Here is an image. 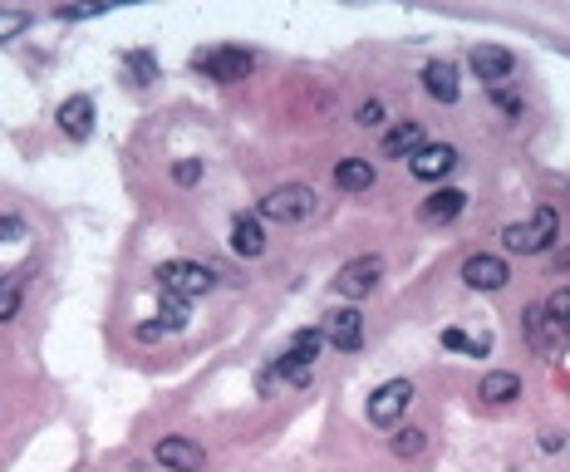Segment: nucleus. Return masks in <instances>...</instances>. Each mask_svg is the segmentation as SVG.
<instances>
[{"label": "nucleus", "mask_w": 570, "mask_h": 472, "mask_svg": "<svg viewBox=\"0 0 570 472\" xmlns=\"http://www.w3.org/2000/svg\"><path fill=\"white\" fill-rule=\"evenodd\" d=\"M423 448H428V433H423V428H403V433H394V453H399V458H418Z\"/></svg>", "instance_id": "nucleus-22"}, {"label": "nucleus", "mask_w": 570, "mask_h": 472, "mask_svg": "<svg viewBox=\"0 0 570 472\" xmlns=\"http://www.w3.org/2000/svg\"><path fill=\"white\" fill-rule=\"evenodd\" d=\"M477 394H482L487 404H512L516 394H521V379H516L512 369H497V374H482V384H477Z\"/></svg>", "instance_id": "nucleus-19"}, {"label": "nucleus", "mask_w": 570, "mask_h": 472, "mask_svg": "<svg viewBox=\"0 0 570 472\" xmlns=\"http://www.w3.org/2000/svg\"><path fill=\"white\" fill-rule=\"evenodd\" d=\"M315 187H305V182H285L276 192H266L261 197V217H271V222H305L310 212H315Z\"/></svg>", "instance_id": "nucleus-2"}, {"label": "nucleus", "mask_w": 570, "mask_h": 472, "mask_svg": "<svg viewBox=\"0 0 570 472\" xmlns=\"http://www.w3.org/2000/svg\"><path fill=\"white\" fill-rule=\"evenodd\" d=\"M123 64L138 74L133 84H153V79H158V64H153V55H123Z\"/></svg>", "instance_id": "nucleus-27"}, {"label": "nucleus", "mask_w": 570, "mask_h": 472, "mask_svg": "<svg viewBox=\"0 0 570 472\" xmlns=\"http://www.w3.org/2000/svg\"><path fill=\"white\" fill-rule=\"evenodd\" d=\"M457 168V148L453 143H423L413 158H408V173L418 182H443Z\"/></svg>", "instance_id": "nucleus-10"}, {"label": "nucleus", "mask_w": 570, "mask_h": 472, "mask_svg": "<svg viewBox=\"0 0 570 472\" xmlns=\"http://www.w3.org/2000/svg\"><path fill=\"white\" fill-rule=\"evenodd\" d=\"M89 15H104V5H64L59 20H89Z\"/></svg>", "instance_id": "nucleus-30"}, {"label": "nucleus", "mask_w": 570, "mask_h": 472, "mask_svg": "<svg viewBox=\"0 0 570 472\" xmlns=\"http://www.w3.org/2000/svg\"><path fill=\"white\" fill-rule=\"evenodd\" d=\"M443 350H457V354H467V350H472V340H467V335H462V330H453V325H448V330H443Z\"/></svg>", "instance_id": "nucleus-31"}, {"label": "nucleus", "mask_w": 570, "mask_h": 472, "mask_svg": "<svg viewBox=\"0 0 570 472\" xmlns=\"http://www.w3.org/2000/svg\"><path fill=\"white\" fill-rule=\"evenodd\" d=\"M30 25V10H0V40H15Z\"/></svg>", "instance_id": "nucleus-26"}, {"label": "nucleus", "mask_w": 570, "mask_h": 472, "mask_svg": "<svg viewBox=\"0 0 570 472\" xmlns=\"http://www.w3.org/2000/svg\"><path fill=\"white\" fill-rule=\"evenodd\" d=\"M492 99H497V109H507V114H521V99L507 94V89H492Z\"/></svg>", "instance_id": "nucleus-32"}, {"label": "nucleus", "mask_w": 570, "mask_h": 472, "mask_svg": "<svg viewBox=\"0 0 570 472\" xmlns=\"http://www.w3.org/2000/svg\"><path fill=\"white\" fill-rule=\"evenodd\" d=\"M325 345H335V350L354 354L364 345V315L354 310V305H340V310H325Z\"/></svg>", "instance_id": "nucleus-7"}, {"label": "nucleus", "mask_w": 570, "mask_h": 472, "mask_svg": "<svg viewBox=\"0 0 570 472\" xmlns=\"http://www.w3.org/2000/svg\"><path fill=\"white\" fill-rule=\"evenodd\" d=\"M556 236H561V212H556V207H536L526 222H512V227L502 232V246L516 251V256H536V251L556 246Z\"/></svg>", "instance_id": "nucleus-1"}, {"label": "nucleus", "mask_w": 570, "mask_h": 472, "mask_svg": "<svg viewBox=\"0 0 570 472\" xmlns=\"http://www.w3.org/2000/svg\"><path fill=\"white\" fill-rule=\"evenodd\" d=\"M197 177H202V158H182V163L172 168V182H177V187H192Z\"/></svg>", "instance_id": "nucleus-29"}, {"label": "nucleus", "mask_w": 570, "mask_h": 472, "mask_svg": "<svg viewBox=\"0 0 570 472\" xmlns=\"http://www.w3.org/2000/svg\"><path fill=\"white\" fill-rule=\"evenodd\" d=\"M335 187H340V192H369V187H374V163H364V158H340V163H335Z\"/></svg>", "instance_id": "nucleus-18"}, {"label": "nucleus", "mask_w": 570, "mask_h": 472, "mask_svg": "<svg viewBox=\"0 0 570 472\" xmlns=\"http://www.w3.org/2000/svg\"><path fill=\"white\" fill-rule=\"evenodd\" d=\"M15 315H20V286L0 276V325H5V320H15Z\"/></svg>", "instance_id": "nucleus-25"}, {"label": "nucleus", "mask_w": 570, "mask_h": 472, "mask_svg": "<svg viewBox=\"0 0 570 472\" xmlns=\"http://www.w3.org/2000/svg\"><path fill=\"white\" fill-rule=\"evenodd\" d=\"M271 379H285V384H310V364H300V359L281 354V359H276V374H271Z\"/></svg>", "instance_id": "nucleus-23"}, {"label": "nucleus", "mask_w": 570, "mask_h": 472, "mask_svg": "<svg viewBox=\"0 0 570 472\" xmlns=\"http://www.w3.org/2000/svg\"><path fill=\"white\" fill-rule=\"evenodd\" d=\"M462 281H467L472 291H502V286L512 281V271H507V261H502V256L477 251V256H467V261H462Z\"/></svg>", "instance_id": "nucleus-9"}, {"label": "nucleus", "mask_w": 570, "mask_h": 472, "mask_svg": "<svg viewBox=\"0 0 570 472\" xmlns=\"http://www.w3.org/2000/svg\"><path fill=\"white\" fill-rule=\"evenodd\" d=\"M325 350V330H320V325H315V330H295V335H290V359H300V364H310V359H315V354Z\"/></svg>", "instance_id": "nucleus-20"}, {"label": "nucleus", "mask_w": 570, "mask_h": 472, "mask_svg": "<svg viewBox=\"0 0 570 472\" xmlns=\"http://www.w3.org/2000/svg\"><path fill=\"white\" fill-rule=\"evenodd\" d=\"M158 281L177 300H197V295H207L217 286V276L207 266H197V261H168V266H158Z\"/></svg>", "instance_id": "nucleus-3"}, {"label": "nucleus", "mask_w": 570, "mask_h": 472, "mask_svg": "<svg viewBox=\"0 0 570 472\" xmlns=\"http://www.w3.org/2000/svg\"><path fill=\"white\" fill-rule=\"evenodd\" d=\"M472 359H482V354H492V335H482V340H472Z\"/></svg>", "instance_id": "nucleus-34"}, {"label": "nucleus", "mask_w": 570, "mask_h": 472, "mask_svg": "<svg viewBox=\"0 0 570 472\" xmlns=\"http://www.w3.org/2000/svg\"><path fill=\"white\" fill-rule=\"evenodd\" d=\"M231 251H236V256H246V261H256V256L266 251L261 217H251V212H236V217H231Z\"/></svg>", "instance_id": "nucleus-14"}, {"label": "nucleus", "mask_w": 570, "mask_h": 472, "mask_svg": "<svg viewBox=\"0 0 570 472\" xmlns=\"http://www.w3.org/2000/svg\"><path fill=\"white\" fill-rule=\"evenodd\" d=\"M546 315H551V325H556V335H561V345L570 340V286L546 295Z\"/></svg>", "instance_id": "nucleus-21"}, {"label": "nucleus", "mask_w": 570, "mask_h": 472, "mask_svg": "<svg viewBox=\"0 0 570 472\" xmlns=\"http://www.w3.org/2000/svg\"><path fill=\"white\" fill-rule=\"evenodd\" d=\"M379 276H384V261H379V256H354V261H344L340 276H335L330 286H335V295H344V300H364V295L379 286Z\"/></svg>", "instance_id": "nucleus-6"}, {"label": "nucleus", "mask_w": 570, "mask_h": 472, "mask_svg": "<svg viewBox=\"0 0 570 472\" xmlns=\"http://www.w3.org/2000/svg\"><path fill=\"white\" fill-rule=\"evenodd\" d=\"M55 118H59V133H64V138L89 143V133H94V99H89V94H74V99L59 104Z\"/></svg>", "instance_id": "nucleus-13"}, {"label": "nucleus", "mask_w": 570, "mask_h": 472, "mask_svg": "<svg viewBox=\"0 0 570 472\" xmlns=\"http://www.w3.org/2000/svg\"><path fill=\"white\" fill-rule=\"evenodd\" d=\"M462 207H467V192H457V187H438L433 197L418 202V222H423V227H448V222L462 217Z\"/></svg>", "instance_id": "nucleus-12"}, {"label": "nucleus", "mask_w": 570, "mask_h": 472, "mask_svg": "<svg viewBox=\"0 0 570 472\" xmlns=\"http://www.w3.org/2000/svg\"><path fill=\"white\" fill-rule=\"evenodd\" d=\"M408 404H413V384H408V379H389V384H379V389L369 394V423L394 428V423H403Z\"/></svg>", "instance_id": "nucleus-5"}, {"label": "nucleus", "mask_w": 570, "mask_h": 472, "mask_svg": "<svg viewBox=\"0 0 570 472\" xmlns=\"http://www.w3.org/2000/svg\"><path fill=\"white\" fill-rule=\"evenodd\" d=\"M418 148H423V128H418L413 118H408V123H394V128L384 133V143H379L384 158H413Z\"/></svg>", "instance_id": "nucleus-16"}, {"label": "nucleus", "mask_w": 570, "mask_h": 472, "mask_svg": "<svg viewBox=\"0 0 570 472\" xmlns=\"http://www.w3.org/2000/svg\"><path fill=\"white\" fill-rule=\"evenodd\" d=\"M467 64H472V74H477L482 84H492V89H502L516 74V55L502 50V45H477V50L467 55Z\"/></svg>", "instance_id": "nucleus-8"}, {"label": "nucleus", "mask_w": 570, "mask_h": 472, "mask_svg": "<svg viewBox=\"0 0 570 472\" xmlns=\"http://www.w3.org/2000/svg\"><path fill=\"white\" fill-rule=\"evenodd\" d=\"M354 123H359V128H379V123H384V104H379V99L359 104V109H354Z\"/></svg>", "instance_id": "nucleus-28"}, {"label": "nucleus", "mask_w": 570, "mask_h": 472, "mask_svg": "<svg viewBox=\"0 0 570 472\" xmlns=\"http://www.w3.org/2000/svg\"><path fill=\"white\" fill-rule=\"evenodd\" d=\"M20 232H25V222H20V217H0V241H15Z\"/></svg>", "instance_id": "nucleus-33"}, {"label": "nucleus", "mask_w": 570, "mask_h": 472, "mask_svg": "<svg viewBox=\"0 0 570 472\" xmlns=\"http://www.w3.org/2000/svg\"><path fill=\"white\" fill-rule=\"evenodd\" d=\"M423 89H428V99H438V104H457V64L448 59H433L428 69H423Z\"/></svg>", "instance_id": "nucleus-15"}, {"label": "nucleus", "mask_w": 570, "mask_h": 472, "mask_svg": "<svg viewBox=\"0 0 570 472\" xmlns=\"http://www.w3.org/2000/svg\"><path fill=\"white\" fill-rule=\"evenodd\" d=\"M251 64H256V59L246 55V50H231V45L197 50V55H192V69H202V74H207V79H217V84H236V79H246V74H251Z\"/></svg>", "instance_id": "nucleus-4"}, {"label": "nucleus", "mask_w": 570, "mask_h": 472, "mask_svg": "<svg viewBox=\"0 0 570 472\" xmlns=\"http://www.w3.org/2000/svg\"><path fill=\"white\" fill-rule=\"evenodd\" d=\"M158 310H163V330H182V325H187V300H177V295L163 291V305H158Z\"/></svg>", "instance_id": "nucleus-24"}, {"label": "nucleus", "mask_w": 570, "mask_h": 472, "mask_svg": "<svg viewBox=\"0 0 570 472\" xmlns=\"http://www.w3.org/2000/svg\"><path fill=\"white\" fill-rule=\"evenodd\" d=\"M526 340H531V350L536 354H546L551 345H561V335H556L546 305H526Z\"/></svg>", "instance_id": "nucleus-17"}, {"label": "nucleus", "mask_w": 570, "mask_h": 472, "mask_svg": "<svg viewBox=\"0 0 570 472\" xmlns=\"http://www.w3.org/2000/svg\"><path fill=\"white\" fill-rule=\"evenodd\" d=\"M153 458H158V468H168V472H202L207 468V448L192 443V438H163V443L153 448Z\"/></svg>", "instance_id": "nucleus-11"}]
</instances>
